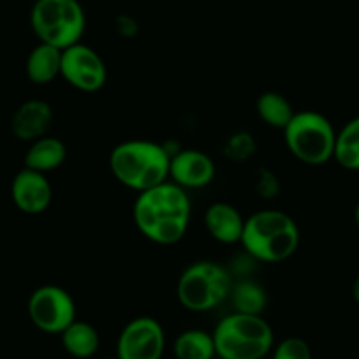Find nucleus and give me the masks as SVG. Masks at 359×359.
<instances>
[{
  "instance_id": "1",
  "label": "nucleus",
  "mask_w": 359,
  "mask_h": 359,
  "mask_svg": "<svg viewBox=\"0 0 359 359\" xmlns=\"http://www.w3.org/2000/svg\"><path fill=\"white\" fill-rule=\"evenodd\" d=\"M192 215L187 191L172 182L140 192L134 201L133 217L137 231L148 241L171 247L184 240Z\"/></svg>"
},
{
  "instance_id": "2",
  "label": "nucleus",
  "mask_w": 359,
  "mask_h": 359,
  "mask_svg": "<svg viewBox=\"0 0 359 359\" xmlns=\"http://www.w3.org/2000/svg\"><path fill=\"white\" fill-rule=\"evenodd\" d=\"M169 164L168 147L150 140H127L109 154V169L116 182L137 194L168 182Z\"/></svg>"
},
{
  "instance_id": "22",
  "label": "nucleus",
  "mask_w": 359,
  "mask_h": 359,
  "mask_svg": "<svg viewBox=\"0 0 359 359\" xmlns=\"http://www.w3.org/2000/svg\"><path fill=\"white\" fill-rule=\"evenodd\" d=\"M255 150H257L255 137L250 133H245V130H238V133L231 134L226 143H224V155L234 162L247 161L255 154Z\"/></svg>"
},
{
  "instance_id": "17",
  "label": "nucleus",
  "mask_w": 359,
  "mask_h": 359,
  "mask_svg": "<svg viewBox=\"0 0 359 359\" xmlns=\"http://www.w3.org/2000/svg\"><path fill=\"white\" fill-rule=\"evenodd\" d=\"M62 347L76 359H90L101 347V334L86 320L76 319L71 326L60 333Z\"/></svg>"
},
{
  "instance_id": "15",
  "label": "nucleus",
  "mask_w": 359,
  "mask_h": 359,
  "mask_svg": "<svg viewBox=\"0 0 359 359\" xmlns=\"http://www.w3.org/2000/svg\"><path fill=\"white\" fill-rule=\"evenodd\" d=\"M65 158H67V147L64 141L48 134L30 143V148L25 154V168L48 175L60 168Z\"/></svg>"
},
{
  "instance_id": "27",
  "label": "nucleus",
  "mask_w": 359,
  "mask_h": 359,
  "mask_svg": "<svg viewBox=\"0 0 359 359\" xmlns=\"http://www.w3.org/2000/svg\"><path fill=\"white\" fill-rule=\"evenodd\" d=\"M354 222H355V226L359 227V203L355 205V208H354Z\"/></svg>"
},
{
  "instance_id": "20",
  "label": "nucleus",
  "mask_w": 359,
  "mask_h": 359,
  "mask_svg": "<svg viewBox=\"0 0 359 359\" xmlns=\"http://www.w3.org/2000/svg\"><path fill=\"white\" fill-rule=\"evenodd\" d=\"M229 299L234 306V312L238 313L262 316V312L268 306L266 289L252 278H240L238 282H233Z\"/></svg>"
},
{
  "instance_id": "13",
  "label": "nucleus",
  "mask_w": 359,
  "mask_h": 359,
  "mask_svg": "<svg viewBox=\"0 0 359 359\" xmlns=\"http://www.w3.org/2000/svg\"><path fill=\"white\" fill-rule=\"evenodd\" d=\"M53 108L46 101L30 99L18 106L11 116V133L20 141H32L48 136L53 126Z\"/></svg>"
},
{
  "instance_id": "7",
  "label": "nucleus",
  "mask_w": 359,
  "mask_h": 359,
  "mask_svg": "<svg viewBox=\"0 0 359 359\" xmlns=\"http://www.w3.org/2000/svg\"><path fill=\"white\" fill-rule=\"evenodd\" d=\"M284 141L291 155L306 165H324L333 161L337 130L326 115L313 109L296 111L284 129Z\"/></svg>"
},
{
  "instance_id": "5",
  "label": "nucleus",
  "mask_w": 359,
  "mask_h": 359,
  "mask_svg": "<svg viewBox=\"0 0 359 359\" xmlns=\"http://www.w3.org/2000/svg\"><path fill=\"white\" fill-rule=\"evenodd\" d=\"M233 273L217 261H196L182 271L176 284V298L189 312L205 313L229 298Z\"/></svg>"
},
{
  "instance_id": "26",
  "label": "nucleus",
  "mask_w": 359,
  "mask_h": 359,
  "mask_svg": "<svg viewBox=\"0 0 359 359\" xmlns=\"http://www.w3.org/2000/svg\"><path fill=\"white\" fill-rule=\"evenodd\" d=\"M352 298H354V302L359 305V277L355 278L354 284H352Z\"/></svg>"
},
{
  "instance_id": "8",
  "label": "nucleus",
  "mask_w": 359,
  "mask_h": 359,
  "mask_svg": "<svg viewBox=\"0 0 359 359\" xmlns=\"http://www.w3.org/2000/svg\"><path fill=\"white\" fill-rule=\"evenodd\" d=\"M29 317L34 326L48 334H60L76 320V303L60 285H41L30 294Z\"/></svg>"
},
{
  "instance_id": "28",
  "label": "nucleus",
  "mask_w": 359,
  "mask_h": 359,
  "mask_svg": "<svg viewBox=\"0 0 359 359\" xmlns=\"http://www.w3.org/2000/svg\"><path fill=\"white\" fill-rule=\"evenodd\" d=\"M102 359H118V358H116V355H115V358H102Z\"/></svg>"
},
{
  "instance_id": "21",
  "label": "nucleus",
  "mask_w": 359,
  "mask_h": 359,
  "mask_svg": "<svg viewBox=\"0 0 359 359\" xmlns=\"http://www.w3.org/2000/svg\"><path fill=\"white\" fill-rule=\"evenodd\" d=\"M333 161L347 171H359V116L337 130Z\"/></svg>"
},
{
  "instance_id": "19",
  "label": "nucleus",
  "mask_w": 359,
  "mask_h": 359,
  "mask_svg": "<svg viewBox=\"0 0 359 359\" xmlns=\"http://www.w3.org/2000/svg\"><path fill=\"white\" fill-rule=\"evenodd\" d=\"M255 111H257V116L266 126L284 130L292 120V116H294L296 109L292 108L289 99L282 95L280 92L268 90V92H262L257 101H255Z\"/></svg>"
},
{
  "instance_id": "16",
  "label": "nucleus",
  "mask_w": 359,
  "mask_h": 359,
  "mask_svg": "<svg viewBox=\"0 0 359 359\" xmlns=\"http://www.w3.org/2000/svg\"><path fill=\"white\" fill-rule=\"evenodd\" d=\"M62 50L39 43L27 58L25 71L34 85H50L60 76Z\"/></svg>"
},
{
  "instance_id": "23",
  "label": "nucleus",
  "mask_w": 359,
  "mask_h": 359,
  "mask_svg": "<svg viewBox=\"0 0 359 359\" xmlns=\"http://www.w3.org/2000/svg\"><path fill=\"white\" fill-rule=\"evenodd\" d=\"M271 359H312V348L303 338L287 337L273 345Z\"/></svg>"
},
{
  "instance_id": "11",
  "label": "nucleus",
  "mask_w": 359,
  "mask_h": 359,
  "mask_svg": "<svg viewBox=\"0 0 359 359\" xmlns=\"http://www.w3.org/2000/svg\"><path fill=\"white\" fill-rule=\"evenodd\" d=\"M215 162L208 154L196 148H185L171 154L169 164V182L182 189L208 187L215 178Z\"/></svg>"
},
{
  "instance_id": "24",
  "label": "nucleus",
  "mask_w": 359,
  "mask_h": 359,
  "mask_svg": "<svg viewBox=\"0 0 359 359\" xmlns=\"http://www.w3.org/2000/svg\"><path fill=\"white\" fill-rule=\"evenodd\" d=\"M255 192L262 199H275L280 194V180L269 169H259L255 175Z\"/></svg>"
},
{
  "instance_id": "10",
  "label": "nucleus",
  "mask_w": 359,
  "mask_h": 359,
  "mask_svg": "<svg viewBox=\"0 0 359 359\" xmlns=\"http://www.w3.org/2000/svg\"><path fill=\"white\" fill-rule=\"evenodd\" d=\"M165 351V331L150 316L134 317L123 326L116 340L118 359H162Z\"/></svg>"
},
{
  "instance_id": "3",
  "label": "nucleus",
  "mask_w": 359,
  "mask_h": 359,
  "mask_svg": "<svg viewBox=\"0 0 359 359\" xmlns=\"http://www.w3.org/2000/svg\"><path fill=\"white\" fill-rule=\"evenodd\" d=\"M241 247L257 262L287 261L299 247V227L280 210H261L245 219Z\"/></svg>"
},
{
  "instance_id": "14",
  "label": "nucleus",
  "mask_w": 359,
  "mask_h": 359,
  "mask_svg": "<svg viewBox=\"0 0 359 359\" xmlns=\"http://www.w3.org/2000/svg\"><path fill=\"white\" fill-rule=\"evenodd\" d=\"M205 227L210 236L222 245L240 243L243 236L245 219L236 206L217 201L205 212Z\"/></svg>"
},
{
  "instance_id": "18",
  "label": "nucleus",
  "mask_w": 359,
  "mask_h": 359,
  "mask_svg": "<svg viewBox=\"0 0 359 359\" xmlns=\"http://www.w3.org/2000/svg\"><path fill=\"white\" fill-rule=\"evenodd\" d=\"M176 359H215L217 348L213 334L205 330H185L172 341Z\"/></svg>"
},
{
  "instance_id": "9",
  "label": "nucleus",
  "mask_w": 359,
  "mask_h": 359,
  "mask_svg": "<svg viewBox=\"0 0 359 359\" xmlns=\"http://www.w3.org/2000/svg\"><path fill=\"white\" fill-rule=\"evenodd\" d=\"M60 78L79 92L95 94L104 88L108 81V69L94 48L78 43L67 50H62Z\"/></svg>"
},
{
  "instance_id": "6",
  "label": "nucleus",
  "mask_w": 359,
  "mask_h": 359,
  "mask_svg": "<svg viewBox=\"0 0 359 359\" xmlns=\"http://www.w3.org/2000/svg\"><path fill=\"white\" fill-rule=\"evenodd\" d=\"M30 27L39 43L58 50L81 43L86 15L79 0H36L30 11Z\"/></svg>"
},
{
  "instance_id": "4",
  "label": "nucleus",
  "mask_w": 359,
  "mask_h": 359,
  "mask_svg": "<svg viewBox=\"0 0 359 359\" xmlns=\"http://www.w3.org/2000/svg\"><path fill=\"white\" fill-rule=\"evenodd\" d=\"M212 334L220 359H264L275 345L268 320L250 313H229L219 320Z\"/></svg>"
},
{
  "instance_id": "25",
  "label": "nucleus",
  "mask_w": 359,
  "mask_h": 359,
  "mask_svg": "<svg viewBox=\"0 0 359 359\" xmlns=\"http://www.w3.org/2000/svg\"><path fill=\"white\" fill-rule=\"evenodd\" d=\"M116 30H118L120 36L133 37L137 32V23L134 20H130L129 16H120L116 20Z\"/></svg>"
},
{
  "instance_id": "12",
  "label": "nucleus",
  "mask_w": 359,
  "mask_h": 359,
  "mask_svg": "<svg viewBox=\"0 0 359 359\" xmlns=\"http://www.w3.org/2000/svg\"><path fill=\"white\" fill-rule=\"evenodd\" d=\"M13 203L27 215H39L50 208L53 201V189L43 172L23 168L11 184Z\"/></svg>"
}]
</instances>
